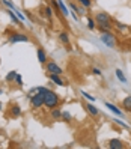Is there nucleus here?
<instances>
[{
	"instance_id": "f257e3e1",
	"label": "nucleus",
	"mask_w": 131,
	"mask_h": 149,
	"mask_svg": "<svg viewBox=\"0 0 131 149\" xmlns=\"http://www.w3.org/2000/svg\"><path fill=\"white\" fill-rule=\"evenodd\" d=\"M59 102H60L59 95L54 91H51V89L47 87V91L44 92V107H47L48 110H51V109L59 107Z\"/></svg>"
},
{
	"instance_id": "f03ea898",
	"label": "nucleus",
	"mask_w": 131,
	"mask_h": 149,
	"mask_svg": "<svg viewBox=\"0 0 131 149\" xmlns=\"http://www.w3.org/2000/svg\"><path fill=\"white\" fill-rule=\"evenodd\" d=\"M95 23H97V26H104V27H107L109 30L113 29V20L107 12L100 11V12L95 14Z\"/></svg>"
},
{
	"instance_id": "7ed1b4c3",
	"label": "nucleus",
	"mask_w": 131,
	"mask_h": 149,
	"mask_svg": "<svg viewBox=\"0 0 131 149\" xmlns=\"http://www.w3.org/2000/svg\"><path fill=\"white\" fill-rule=\"evenodd\" d=\"M100 39H101V42H102L106 47H109V48H116V36L113 35V32H111V30L101 33Z\"/></svg>"
},
{
	"instance_id": "20e7f679",
	"label": "nucleus",
	"mask_w": 131,
	"mask_h": 149,
	"mask_svg": "<svg viewBox=\"0 0 131 149\" xmlns=\"http://www.w3.org/2000/svg\"><path fill=\"white\" fill-rule=\"evenodd\" d=\"M30 106H32L35 110L44 107V93H42V92H36L35 95L30 96Z\"/></svg>"
},
{
	"instance_id": "39448f33",
	"label": "nucleus",
	"mask_w": 131,
	"mask_h": 149,
	"mask_svg": "<svg viewBox=\"0 0 131 149\" xmlns=\"http://www.w3.org/2000/svg\"><path fill=\"white\" fill-rule=\"evenodd\" d=\"M45 71H47V74H59V75H62L63 69L60 68L56 62H53V60H47V63H45Z\"/></svg>"
},
{
	"instance_id": "423d86ee",
	"label": "nucleus",
	"mask_w": 131,
	"mask_h": 149,
	"mask_svg": "<svg viewBox=\"0 0 131 149\" xmlns=\"http://www.w3.org/2000/svg\"><path fill=\"white\" fill-rule=\"evenodd\" d=\"M29 36L26 33L23 32H14L11 33V36H9V42L11 44H17V42H29Z\"/></svg>"
},
{
	"instance_id": "0eeeda50",
	"label": "nucleus",
	"mask_w": 131,
	"mask_h": 149,
	"mask_svg": "<svg viewBox=\"0 0 131 149\" xmlns=\"http://www.w3.org/2000/svg\"><path fill=\"white\" fill-rule=\"evenodd\" d=\"M83 107L87 110V113H89L91 116H93V118H95V116H100V110L95 107V104H92L91 101H89V102H84Z\"/></svg>"
},
{
	"instance_id": "6e6552de",
	"label": "nucleus",
	"mask_w": 131,
	"mask_h": 149,
	"mask_svg": "<svg viewBox=\"0 0 131 149\" xmlns=\"http://www.w3.org/2000/svg\"><path fill=\"white\" fill-rule=\"evenodd\" d=\"M107 146H109L110 149H124V148H125L124 142H122V140H119V139H110L109 142H107Z\"/></svg>"
},
{
	"instance_id": "1a4fd4ad",
	"label": "nucleus",
	"mask_w": 131,
	"mask_h": 149,
	"mask_svg": "<svg viewBox=\"0 0 131 149\" xmlns=\"http://www.w3.org/2000/svg\"><path fill=\"white\" fill-rule=\"evenodd\" d=\"M104 106H106V107H107L111 113H115V115H116L118 118H124V113H122V110H121L119 107H116L115 104H111V102L106 101V102H104Z\"/></svg>"
},
{
	"instance_id": "9d476101",
	"label": "nucleus",
	"mask_w": 131,
	"mask_h": 149,
	"mask_svg": "<svg viewBox=\"0 0 131 149\" xmlns=\"http://www.w3.org/2000/svg\"><path fill=\"white\" fill-rule=\"evenodd\" d=\"M68 6L71 8V11H74L77 15H84V6H78V5H75L72 0H68Z\"/></svg>"
},
{
	"instance_id": "9b49d317",
	"label": "nucleus",
	"mask_w": 131,
	"mask_h": 149,
	"mask_svg": "<svg viewBox=\"0 0 131 149\" xmlns=\"http://www.w3.org/2000/svg\"><path fill=\"white\" fill-rule=\"evenodd\" d=\"M48 78L51 81H53L56 86H66V83L62 80V77H60L59 74H48Z\"/></svg>"
},
{
	"instance_id": "f8f14e48",
	"label": "nucleus",
	"mask_w": 131,
	"mask_h": 149,
	"mask_svg": "<svg viewBox=\"0 0 131 149\" xmlns=\"http://www.w3.org/2000/svg\"><path fill=\"white\" fill-rule=\"evenodd\" d=\"M36 54H38L39 63H41V65H45V63H47V53H45V50L39 47V48L36 50Z\"/></svg>"
},
{
	"instance_id": "ddd939ff",
	"label": "nucleus",
	"mask_w": 131,
	"mask_h": 149,
	"mask_svg": "<svg viewBox=\"0 0 131 149\" xmlns=\"http://www.w3.org/2000/svg\"><path fill=\"white\" fill-rule=\"evenodd\" d=\"M50 116H51V119H53V120H59V119H62V110H60L59 107L51 109V110H50Z\"/></svg>"
},
{
	"instance_id": "4468645a",
	"label": "nucleus",
	"mask_w": 131,
	"mask_h": 149,
	"mask_svg": "<svg viewBox=\"0 0 131 149\" xmlns=\"http://www.w3.org/2000/svg\"><path fill=\"white\" fill-rule=\"evenodd\" d=\"M59 41L65 44V45H69V42H71V38H69V33L68 32H60L59 33Z\"/></svg>"
},
{
	"instance_id": "2eb2a0df",
	"label": "nucleus",
	"mask_w": 131,
	"mask_h": 149,
	"mask_svg": "<svg viewBox=\"0 0 131 149\" xmlns=\"http://www.w3.org/2000/svg\"><path fill=\"white\" fill-rule=\"evenodd\" d=\"M57 5H59V12L62 14L63 17H68V15H69V11H68L66 5L62 2V0H57Z\"/></svg>"
},
{
	"instance_id": "dca6fc26",
	"label": "nucleus",
	"mask_w": 131,
	"mask_h": 149,
	"mask_svg": "<svg viewBox=\"0 0 131 149\" xmlns=\"http://www.w3.org/2000/svg\"><path fill=\"white\" fill-rule=\"evenodd\" d=\"M6 12H8V15L11 17V20H12L15 24H18V26H21V24H23V23H21V20L18 18V17H17V14H15L12 9H9V8H8V9H6Z\"/></svg>"
},
{
	"instance_id": "f3484780",
	"label": "nucleus",
	"mask_w": 131,
	"mask_h": 149,
	"mask_svg": "<svg viewBox=\"0 0 131 149\" xmlns=\"http://www.w3.org/2000/svg\"><path fill=\"white\" fill-rule=\"evenodd\" d=\"M11 116L12 118H20L21 116V107L17 106V104H14V106L11 107Z\"/></svg>"
},
{
	"instance_id": "a211bd4d",
	"label": "nucleus",
	"mask_w": 131,
	"mask_h": 149,
	"mask_svg": "<svg viewBox=\"0 0 131 149\" xmlns=\"http://www.w3.org/2000/svg\"><path fill=\"white\" fill-rule=\"evenodd\" d=\"M115 74H116V78H118V80H119L121 83H127V77H125V74H124V71H122V69L116 68Z\"/></svg>"
},
{
	"instance_id": "6ab92c4d",
	"label": "nucleus",
	"mask_w": 131,
	"mask_h": 149,
	"mask_svg": "<svg viewBox=\"0 0 131 149\" xmlns=\"http://www.w3.org/2000/svg\"><path fill=\"white\" fill-rule=\"evenodd\" d=\"M122 107H124L127 111H131V95L125 96L124 101H122Z\"/></svg>"
},
{
	"instance_id": "aec40b11",
	"label": "nucleus",
	"mask_w": 131,
	"mask_h": 149,
	"mask_svg": "<svg viewBox=\"0 0 131 149\" xmlns=\"http://www.w3.org/2000/svg\"><path fill=\"white\" fill-rule=\"evenodd\" d=\"M17 74H18L17 71H9V72L6 74L5 80H6L8 83H14V81H15V77H17Z\"/></svg>"
},
{
	"instance_id": "412c9836",
	"label": "nucleus",
	"mask_w": 131,
	"mask_h": 149,
	"mask_svg": "<svg viewBox=\"0 0 131 149\" xmlns=\"http://www.w3.org/2000/svg\"><path fill=\"white\" fill-rule=\"evenodd\" d=\"M87 29H89L91 32H93L95 29H97V23H95V18H92V17L87 18Z\"/></svg>"
},
{
	"instance_id": "4be33fe9",
	"label": "nucleus",
	"mask_w": 131,
	"mask_h": 149,
	"mask_svg": "<svg viewBox=\"0 0 131 149\" xmlns=\"http://www.w3.org/2000/svg\"><path fill=\"white\" fill-rule=\"evenodd\" d=\"M80 93L83 95V98H86L87 101H91V102H95V101H97V98H95L93 95H91V93H87V92H84V91H80Z\"/></svg>"
},
{
	"instance_id": "5701e85b",
	"label": "nucleus",
	"mask_w": 131,
	"mask_h": 149,
	"mask_svg": "<svg viewBox=\"0 0 131 149\" xmlns=\"http://www.w3.org/2000/svg\"><path fill=\"white\" fill-rule=\"evenodd\" d=\"M44 14H45L47 18L51 20V17H53V8H51V6H45V8H44Z\"/></svg>"
},
{
	"instance_id": "b1692460",
	"label": "nucleus",
	"mask_w": 131,
	"mask_h": 149,
	"mask_svg": "<svg viewBox=\"0 0 131 149\" xmlns=\"http://www.w3.org/2000/svg\"><path fill=\"white\" fill-rule=\"evenodd\" d=\"M78 3H80L82 6H84L86 9H89V8L92 6V0H77Z\"/></svg>"
},
{
	"instance_id": "393cba45",
	"label": "nucleus",
	"mask_w": 131,
	"mask_h": 149,
	"mask_svg": "<svg viewBox=\"0 0 131 149\" xmlns=\"http://www.w3.org/2000/svg\"><path fill=\"white\" fill-rule=\"evenodd\" d=\"M115 27H116L118 30H121V32H125V30L128 29V26H127V24H122V23H119V21H116V23H115Z\"/></svg>"
},
{
	"instance_id": "a878e982",
	"label": "nucleus",
	"mask_w": 131,
	"mask_h": 149,
	"mask_svg": "<svg viewBox=\"0 0 131 149\" xmlns=\"http://www.w3.org/2000/svg\"><path fill=\"white\" fill-rule=\"evenodd\" d=\"M0 2H2V3H3V5H5L6 8H9V9H12V11L15 9L14 3H12V2H9V0H0Z\"/></svg>"
},
{
	"instance_id": "bb28decb",
	"label": "nucleus",
	"mask_w": 131,
	"mask_h": 149,
	"mask_svg": "<svg viewBox=\"0 0 131 149\" xmlns=\"http://www.w3.org/2000/svg\"><path fill=\"white\" fill-rule=\"evenodd\" d=\"M62 119L65 122H69V120H71V113H69V111H62Z\"/></svg>"
},
{
	"instance_id": "cd10ccee",
	"label": "nucleus",
	"mask_w": 131,
	"mask_h": 149,
	"mask_svg": "<svg viewBox=\"0 0 131 149\" xmlns=\"http://www.w3.org/2000/svg\"><path fill=\"white\" fill-rule=\"evenodd\" d=\"M14 12L17 14V17H18V18H20V20H21L23 23H26V17H24V14H21V12H20L18 9H17V8H15V9H14Z\"/></svg>"
},
{
	"instance_id": "c85d7f7f",
	"label": "nucleus",
	"mask_w": 131,
	"mask_h": 149,
	"mask_svg": "<svg viewBox=\"0 0 131 149\" xmlns=\"http://www.w3.org/2000/svg\"><path fill=\"white\" fill-rule=\"evenodd\" d=\"M17 86H23V77L20 75V74H17V77H15V81H14Z\"/></svg>"
},
{
	"instance_id": "c756f323",
	"label": "nucleus",
	"mask_w": 131,
	"mask_h": 149,
	"mask_svg": "<svg viewBox=\"0 0 131 149\" xmlns=\"http://www.w3.org/2000/svg\"><path fill=\"white\" fill-rule=\"evenodd\" d=\"M113 120H115V122H116L118 125H121V127H124V128H128V125L125 124L124 120H121V119H113Z\"/></svg>"
},
{
	"instance_id": "7c9ffc66",
	"label": "nucleus",
	"mask_w": 131,
	"mask_h": 149,
	"mask_svg": "<svg viewBox=\"0 0 131 149\" xmlns=\"http://www.w3.org/2000/svg\"><path fill=\"white\" fill-rule=\"evenodd\" d=\"M92 72H93L95 75H98V77L102 75V72H101V69H100V68H92Z\"/></svg>"
},
{
	"instance_id": "2f4dec72",
	"label": "nucleus",
	"mask_w": 131,
	"mask_h": 149,
	"mask_svg": "<svg viewBox=\"0 0 131 149\" xmlns=\"http://www.w3.org/2000/svg\"><path fill=\"white\" fill-rule=\"evenodd\" d=\"M2 109H3V104H2V101H0V111H2Z\"/></svg>"
},
{
	"instance_id": "473e14b6",
	"label": "nucleus",
	"mask_w": 131,
	"mask_h": 149,
	"mask_svg": "<svg viewBox=\"0 0 131 149\" xmlns=\"http://www.w3.org/2000/svg\"><path fill=\"white\" fill-rule=\"evenodd\" d=\"M0 95H3V89H0Z\"/></svg>"
}]
</instances>
